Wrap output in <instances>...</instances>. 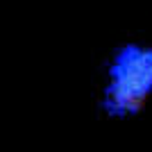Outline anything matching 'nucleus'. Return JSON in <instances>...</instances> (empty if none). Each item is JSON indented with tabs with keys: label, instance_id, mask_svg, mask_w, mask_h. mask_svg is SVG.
Segmentation results:
<instances>
[{
	"label": "nucleus",
	"instance_id": "obj_1",
	"mask_svg": "<svg viewBox=\"0 0 152 152\" xmlns=\"http://www.w3.org/2000/svg\"><path fill=\"white\" fill-rule=\"evenodd\" d=\"M152 91V48L129 43L116 52L109 66L104 107L109 114L125 116L143 104Z\"/></svg>",
	"mask_w": 152,
	"mask_h": 152
}]
</instances>
